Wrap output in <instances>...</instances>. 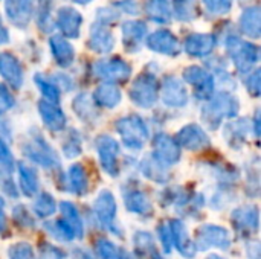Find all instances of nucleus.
Listing matches in <instances>:
<instances>
[{"label": "nucleus", "mask_w": 261, "mask_h": 259, "mask_svg": "<svg viewBox=\"0 0 261 259\" xmlns=\"http://www.w3.org/2000/svg\"><path fill=\"white\" fill-rule=\"evenodd\" d=\"M148 49L156 53H162L167 56H177L180 52V43L177 37L168 29H158L145 37Z\"/></svg>", "instance_id": "nucleus-16"}, {"label": "nucleus", "mask_w": 261, "mask_h": 259, "mask_svg": "<svg viewBox=\"0 0 261 259\" xmlns=\"http://www.w3.org/2000/svg\"><path fill=\"white\" fill-rule=\"evenodd\" d=\"M194 244L197 247V252H208L210 249L228 250L231 247V235L222 226L203 224L196 232Z\"/></svg>", "instance_id": "nucleus-7"}, {"label": "nucleus", "mask_w": 261, "mask_h": 259, "mask_svg": "<svg viewBox=\"0 0 261 259\" xmlns=\"http://www.w3.org/2000/svg\"><path fill=\"white\" fill-rule=\"evenodd\" d=\"M9 41V32H8V29L3 26V23L0 21V44H5V43H8Z\"/></svg>", "instance_id": "nucleus-57"}, {"label": "nucleus", "mask_w": 261, "mask_h": 259, "mask_svg": "<svg viewBox=\"0 0 261 259\" xmlns=\"http://www.w3.org/2000/svg\"><path fill=\"white\" fill-rule=\"evenodd\" d=\"M83 15L70 6H61L55 15V26L64 38H78L81 32Z\"/></svg>", "instance_id": "nucleus-18"}, {"label": "nucleus", "mask_w": 261, "mask_h": 259, "mask_svg": "<svg viewBox=\"0 0 261 259\" xmlns=\"http://www.w3.org/2000/svg\"><path fill=\"white\" fill-rule=\"evenodd\" d=\"M92 99L95 101V104H98L104 108H115L119 105V102L122 99V93L115 84L106 82V84H101L99 87H96Z\"/></svg>", "instance_id": "nucleus-32"}, {"label": "nucleus", "mask_w": 261, "mask_h": 259, "mask_svg": "<svg viewBox=\"0 0 261 259\" xmlns=\"http://www.w3.org/2000/svg\"><path fill=\"white\" fill-rule=\"evenodd\" d=\"M153 145V157L158 159L165 166H171L180 160V147L174 140V137L159 133L151 140Z\"/></svg>", "instance_id": "nucleus-14"}, {"label": "nucleus", "mask_w": 261, "mask_h": 259, "mask_svg": "<svg viewBox=\"0 0 261 259\" xmlns=\"http://www.w3.org/2000/svg\"><path fill=\"white\" fill-rule=\"evenodd\" d=\"M147 24L139 20H128L122 24V41L127 52H139L147 37Z\"/></svg>", "instance_id": "nucleus-21"}, {"label": "nucleus", "mask_w": 261, "mask_h": 259, "mask_svg": "<svg viewBox=\"0 0 261 259\" xmlns=\"http://www.w3.org/2000/svg\"><path fill=\"white\" fill-rule=\"evenodd\" d=\"M99 165L110 177L119 176V143L109 134H101L95 139Z\"/></svg>", "instance_id": "nucleus-8"}, {"label": "nucleus", "mask_w": 261, "mask_h": 259, "mask_svg": "<svg viewBox=\"0 0 261 259\" xmlns=\"http://www.w3.org/2000/svg\"><path fill=\"white\" fill-rule=\"evenodd\" d=\"M116 8H119L122 12H127L130 15H136L138 12V5L135 0H119L116 3Z\"/></svg>", "instance_id": "nucleus-52"}, {"label": "nucleus", "mask_w": 261, "mask_h": 259, "mask_svg": "<svg viewBox=\"0 0 261 259\" xmlns=\"http://www.w3.org/2000/svg\"><path fill=\"white\" fill-rule=\"evenodd\" d=\"M69 2H72V3H78V5H87V3H90L92 0H69Z\"/></svg>", "instance_id": "nucleus-59"}, {"label": "nucleus", "mask_w": 261, "mask_h": 259, "mask_svg": "<svg viewBox=\"0 0 261 259\" xmlns=\"http://www.w3.org/2000/svg\"><path fill=\"white\" fill-rule=\"evenodd\" d=\"M93 75L109 84H121L125 82L132 75V66L122 58H109L99 60L92 66Z\"/></svg>", "instance_id": "nucleus-6"}, {"label": "nucleus", "mask_w": 261, "mask_h": 259, "mask_svg": "<svg viewBox=\"0 0 261 259\" xmlns=\"http://www.w3.org/2000/svg\"><path fill=\"white\" fill-rule=\"evenodd\" d=\"M2 189H3V192H5L6 195H9V197H12V198H17V197H18V192H17V186L14 185L12 179H9V177L3 179V183H2Z\"/></svg>", "instance_id": "nucleus-53"}, {"label": "nucleus", "mask_w": 261, "mask_h": 259, "mask_svg": "<svg viewBox=\"0 0 261 259\" xmlns=\"http://www.w3.org/2000/svg\"><path fill=\"white\" fill-rule=\"evenodd\" d=\"M240 104L229 92H219L213 95L202 107V122L210 130H217L223 119H232L239 114Z\"/></svg>", "instance_id": "nucleus-1"}, {"label": "nucleus", "mask_w": 261, "mask_h": 259, "mask_svg": "<svg viewBox=\"0 0 261 259\" xmlns=\"http://www.w3.org/2000/svg\"><path fill=\"white\" fill-rule=\"evenodd\" d=\"M44 229L58 241H63V243H70L75 238V234L72 231V227L63 220V218H57V220H52V221H46L44 223Z\"/></svg>", "instance_id": "nucleus-36"}, {"label": "nucleus", "mask_w": 261, "mask_h": 259, "mask_svg": "<svg viewBox=\"0 0 261 259\" xmlns=\"http://www.w3.org/2000/svg\"><path fill=\"white\" fill-rule=\"evenodd\" d=\"M115 128L118 134L121 136L124 145L135 151L142 150L150 136L145 122L138 114H130V116L118 119L115 124Z\"/></svg>", "instance_id": "nucleus-4"}, {"label": "nucleus", "mask_w": 261, "mask_h": 259, "mask_svg": "<svg viewBox=\"0 0 261 259\" xmlns=\"http://www.w3.org/2000/svg\"><path fill=\"white\" fill-rule=\"evenodd\" d=\"M32 209H34V212H35V215H37L38 218H47V217H50V215L55 214L57 205H55L54 197H52L49 192H41V194L35 198Z\"/></svg>", "instance_id": "nucleus-40"}, {"label": "nucleus", "mask_w": 261, "mask_h": 259, "mask_svg": "<svg viewBox=\"0 0 261 259\" xmlns=\"http://www.w3.org/2000/svg\"><path fill=\"white\" fill-rule=\"evenodd\" d=\"M240 31L249 37V38H260L261 34V9L260 6H249L246 8L242 15H240V21H239Z\"/></svg>", "instance_id": "nucleus-28"}, {"label": "nucleus", "mask_w": 261, "mask_h": 259, "mask_svg": "<svg viewBox=\"0 0 261 259\" xmlns=\"http://www.w3.org/2000/svg\"><path fill=\"white\" fill-rule=\"evenodd\" d=\"M139 169L144 174V177H147L151 182L161 183V185H165L171 179V174L168 171V166H165L158 159H154L153 154H148V156H145L141 160Z\"/></svg>", "instance_id": "nucleus-27"}, {"label": "nucleus", "mask_w": 261, "mask_h": 259, "mask_svg": "<svg viewBox=\"0 0 261 259\" xmlns=\"http://www.w3.org/2000/svg\"><path fill=\"white\" fill-rule=\"evenodd\" d=\"M5 124H6V122L0 121V140L8 142V140L11 139V131H9V127L5 125Z\"/></svg>", "instance_id": "nucleus-56"}, {"label": "nucleus", "mask_w": 261, "mask_h": 259, "mask_svg": "<svg viewBox=\"0 0 261 259\" xmlns=\"http://www.w3.org/2000/svg\"><path fill=\"white\" fill-rule=\"evenodd\" d=\"M66 252L58 249L50 243H40L38 244V259H66Z\"/></svg>", "instance_id": "nucleus-45"}, {"label": "nucleus", "mask_w": 261, "mask_h": 259, "mask_svg": "<svg viewBox=\"0 0 261 259\" xmlns=\"http://www.w3.org/2000/svg\"><path fill=\"white\" fill-rule=\"evenodd\" d=\"M135 252L141 259H164L162 255L158 252V247L154 244V238L150 232L139 231L133 237Z\"/></svg>", "instance_id": "nucleus-31"}, {"label": "nucleus", "mask_w": 261, "mask_h": 259, "mask_svg": "<svg viewBox=\"0 0 261 259\" xmlns=\"http://www.w3.org/2000/svg\"><path fill=\"white\" fill-rule=\"evenodd\" d=\"M216 47V37L211 34H191L185 38L184 49L188 55L196 58H205L213 53Z\"/></svg>", "instance_id": "nucleus-24"}, {"label": "nucleus", "mask_w": 261, "mask_h": 259, "mask_svg": "<svg viewBox=\"0 0 261 259\" xmlns=\"http://www.w3.org/2000/svg\"><path fill=\"white\" fill-rule=\"evenodd\" d=\"M72 105H73V110H75L76 116L80 119H83L84 122H95L98 119V116H99V113H98V110L95 107V101L87 93H80L73 99Z\"/></svg>", "instance_id": "nucleus-34"}, {"label": "nucleus", "mask_w": 261, "mask_h": 259, "mask_svg": "<svg viewBox=\"0 0 261 259\" xmlns=\"http://www.w3.org/2000/svg\"><path fill=\"white\" fill-rule=\"evenodd\" d=\"M6 232V217H5V200L0 197V234Z\"/></svg>", "instance_id": "nucleus-55"}, {"label": "nucleus", "mask_w": 261, "mask_h": 259, "mask_svg": "<svg viewBox=\"0 0 261 259\" xmlns=\"http://www.w3.org/2000/svg\"><path fill=\"white\" fill-rule=\"evenodd\" d=\"M174 140L177 142V145L180 148H185L190 151H199V150H205V148L211 147V140H210L208 134L197 124H188V125L182 127L177 131Z\"/></svg>", "instance_id": "nucleus-12"}, {"label": "nucleus", "mask_w": 261, "mask_h": 259, "mask_svg": "<svg viewBox=\"0 0 261 259\" xmlns=\"http://www.w3.org/2000/svg\"><path fill=\"white\" fill-rule=\"evenodd\" d=\"M132 102L141 108H151L159 99V82L153 73L139 75L128 92Z\"/></svg>", "instance_id": "nucleus-5"}, {"label": "nucleus", "mask_w": 261, "mask_h": 259, "mask_svg": "<svg viewBox=\"0 0 261 259\" xmlns=\"http://www.w3.org/2000/svg\"><path fill=\"white\" fill-rule=\"evenodd\" d=\"M173 15L179 21H193L199 15V8L196 0H174L173 2Z\"/></svg>", "instance_id": "nucleus-37"}, {"label": "nucleus", "mask_w": 261, "mask_h": 259, "mask_svg": "<svg viewBox=\"0 0 261 259\" xmlns=\"http://www.w3.org/2000/svg\"><path fill=\"white\" fill-rule=\"evenodd\" d=\"M205 9L211 15H226L232 9L234 0H202Z\"/></svg>", "instance_id": "nucleus-43"}, {"label": "nucleus", "mask_w": 261, "mask_h": 259, "mask_svg": "<svg viewBox=\"0 0 261 259\" xmlns=\"http://www.w3.org/2000/svg\"><path fill=\"white\" fill-rule=\"evenodd\" d=\"M158 237H159V240H161L164 253H167V255L171 253V250H173V241H171V232H170L168 221L161 223V224L158 226Z\"/></svg>", "instance_id": "nucleus-46"}, {"label": "nucleus", "mask_w": 261, "mask_h": 259, "mask_svg": "<svg viewBox=\"0 0 261 259\" xmlns=\"http://www.w3.org/2000/svg\"><path fill=\"white\" fill-rule=\"evenodd\" d=\"M124 205L125 209L132 214H136L139 217H151L153 215V205L148 195L138 189V188H128L124 191Z\"/></svg>", "instance_id": "nucleus-22"}, {"label": "nucleus", "mask_w": 261, "mask_h": 259, "mask_svg": "<svg viewBox=\"0 0 261 259\" xmlns=\"http://www.w3.org/2000/svg\"><path fill=\"white\" fill-rule=\"evenodd\" d=\"M67 180H69V189L78 197H83L89 192V176L83 163H73L69 168Z\"/></svg>", "instance_id": "nucleus-33"}, {"label": "nucleus", "mask_w": 261, "mask_h": 259, "mask_svg": "<svg viewBox=\"0 0 261 259\" xmlns=\"http://www.w3.org/2000/svg\"><path fill=\"white\" fill-rule=\"evenodd\" d=\"M9 259H35V253L28 243H15L8 250Z\"/></svg>", "instance_id": "nucleus-44"}, {"label": "nucleus", "mask_w": 261, "mask_h": 259, "mask_svg": "<svg viewBox=\"0 0 261 259\" xmlns=\"http://www.w3.org/2000/svg\"><path fill=\"white\" fill-rule=\"evenodd\" d=\"M87 46L96 53H109L115 47V35L110 31V26L101 21H95L89 31Z\"/></svg>", "instance_id": "nucleus-19"}, {"label": "nucleus", "mask_w": 261, "mask_h": 259, "mask_svg": "<svg viewBox=\"0 0 261 259\" xmlns=\"http://www.w3.org/2000/svg\"><path fill=\"white\" fill-rule=\"evenodd\" d=\"M93 214L99 224L110 234L121 237V231L115 224L116 220V200L110 191H101L93 203Z\"/></svg>", "instance_id": "nucleus-9"}, {"label": "nucleus", "mask_w": 261, "mask_h": 259, "mask_svg": "<svg viewBox=\"0 0 261 259\" xmlns=\"http://www.w3.org/2000/svg\"><path fill=\"white\" fill-rule=\"evenodd\" d=\"M17 171H18V183H20L21 192L26 197H34L40 188L38 174H37L35 168H32L29 163L17 162Z\"/></svg>", "instance_id": "nucleus-29"}, {"label": "nucleus", "mask_w": 261, "mask_h": 259, "mask_svg": "<svg viewBox=\"0 0 261 259\" xmlns=\"http://www.w3.org/2000/svg\"><path fill=\"white\" fill-rule=\"evenodd\" d=\"M95 255L98 259H124L127 253L110 240L99 238L95 241Z\"/></svg>", "instance_id": "nucleus-38"}, {"label": "nucleus", "mask_w": 261, "mask_h": 259, "mask_svg": "<svg viewBox=\"0 0 261 259\" xmlns=\"http://www.w3.org/2000/svg\"><path fill=\"white\" fill-rule=\"evenodd\" d=\"M38 26L43 31H49L50 29V0H40Z\"/></svg>", "instance_id": "nucleus-47"}, {"label": "nucleus", "mask_w": 261, "mask_h": 259, "mask_svg": "<svg viewBox=\"0 0 261 259\" xmlns=\"http://www.w3.org/2000/svg\"><path fill=\"white\" fill-rule=\"evenodd\" d=\"M225 46L229 58L240 73H249L260 60V47L251 41L242 40L234 34L226 35Z\"/></svg>", "instance_id": "nucleus-2"}, {"label": "nucleus", "mask_w": 261, "mask_h": 259, "mask_svg": "<svg viewBox=\"0 0 261 259\" xmlns=\"http://www.w3.org/2000/svg\"><path fill=\"white\" fill-rule=\"evenodd\" d=\"M168 226H170V232H171L173 247H176L177 252L184 258H194L197 253V247L194 244V240L190 238L185 223L179 218H173V220H168Z\"/></svg>", "instance_id": "nucleus-17"}, {"label": "nucleus", "mask_w": 261, "mask_h": 259, "mask_svg": "<svg viewBox=\"0 0 261 259\" xmlns=\"http://www.w3.org/2000/svg\"><path fill=\"white\" fill-rule=\"evenodd\" d=\"M32 131H34V134H29V139L24 143H21L23 154L31 162H34V163L46 168V169L58 168L60 160H58L57 153L50 148L47 140L35 128Z\"/></svg>", "instance_id": "nucleus-3"}, {"label": "nucleus", "mask_w": 261, "mask_h": 259, "mask_svg": "<svg viewBox=\"0 0 261 259\" xmlns=\"http://www.w3.org/2000/svg\"><path fill=\"white\" fill-rule=\"evenodd\" d=\"M260 241H258V240H251V238H249V241H248V244H246V255H248V258L260 259Z\"/></svg>", "instance_id": "nucleus-51"}, {"label": "nucleus", "mask_w": 261, "mask_h": 259, "mask_svg": "<svg viewBox=\"0 0 261 259\" xmlns=\"http://www.w3.org/2000/svg\"><path fill=\"white\" fill-rule=\"evenodd\" d=\"M119 18V14L115 11V8H101L96 11V21L110 24Z\"/></svg>", "instance_id": "nucleus-50"}, {"label": "nucleus", "mask_w": 261, "mask_h": 259, "mask_svg": "<svg viewBox=\"0 0 261 259\" xmlns=\"http://www.w3.org/2000/svg\"><path fill=\"white\" fill-rule=\"evenodd\" d=\"M254 133H255V137H260V110H257L255 118H254Z\"/></svg>", "instance_id": "nucleus-58"}, {"label": "nucleus", "mask_w": 261, "mask_h": 259, "mask_svg": "<svg viewBox=\"0 0 261 259\" xmlns=\"http://www.w3.org/2000/svg\"><path fill=\"white\" fill-rule=\"evenodd\" d=\"M206 259H225V258H222L220 255H216V253H213V255H210V256H208Z\"/></svg>", "instance_id": "nucleus-60"}, {"label": "nucleus", "mask_w": 261, "mask_h": 259, "mask_svg": "<svg viewBox=\"0 0 261 259\" xmlns=\"http://www.w3.org/2000/svg\"><path fill=\"white\" fill-rule=\"evenodd\" d=\"M38 113H40V118L43 119L44 125L50 131L58 133V131H63L66 128L67 118L63 113V110L58 107V104L41 99L38 102Z\"/></svg>", "instance_id": "nucleus-23"}, {"label": "nucleus", "mask_w": 261, "mask_h": 259, "mask_svg": "<svg viewBox=\"0 0 261 259\" xmlns=\"http://www.w3.org/2000/svg\"><path fill=\"white\" fill-rule=\"evenodd\" d=\"M14 104H15V99L12 93L9 92V89L5 84H0V114H3L11 107H14Z\"/></svg>", "instance_id": "nucleus-49"}, {"label": "nucleus", "mask_w": 261, "mask_h": 259, "mask_svg": "<svg viewBox=\"0 0 261 259\" xmlns=\"http://www.w3.org/2000/svg\"><path fill=\"white\" fill-rule=\"evenodd\" d=\"M34 81H35L38 90L41 92V95L44 96L46 101H50V102H55V104L60 102V98H61L60 87L55 84L54 79H49V78H46L44 75L37 73V75L34 76Z\"/></svg>", "instance_id": "nucleus-39"}, {"label": "nucleus", "mask_w": 261, "mask_h": 259, "mask_svg": "<svg viewBox=\"0 0 261 259\" xmlns=\"http://www.w3.org/2000/svg\"><path fill=\"white\" fill-rule=\"evenodd\" d=\"M60 211H61V215H63L61 218L72 227V231L75 234V238L81 240L84 237V224H83V220L80 217L78 209L70 202H61L60 203Z\"/></svg>", "instance_id": "nucleus-35"}, {"label": "nucleus", "mask_w": 261, "mask_h": 259, "mask_svg": "<svg viewBox=\"0 0 261 259\" xmlns=\"http://www.w3.org/2000/svg\"><path fill=\"white\" fill-rule=\"evenodd\" d=\"M50 52L60 67H69L75 61V49L63 35H52L49 40Z\"/></svg>", "instance_id": "nucleus-25"}, {"label": "nucleus", "mask_w": 261, "mask_h": 259, "mask_svg": "<svg viewBox=\"0 0 261 259\" xmlns=\"http://www.w3.org/2000/svg\"><path fill=\"white\" fill-rule=\"evenodd\" d=\"M249 127H251V122L246 118H242V119H237L234 122L225 124L223 137L228 142V145L231 148H234V150H239L248 139Z\"/></svg>", "instance_id": "nucleus-26"}, {"label": "nucleus", "mask_w": 261, "mask_h": 259, "mask_svg": "<svg viewBox=\"0 0 261 259\" xmlns=\"http://www.w3.org/2000/svg\"><path fill=\"white\" fill-rule=\"evenodd\" d=\"M0 75L9 87L15 90L21 89L23 79H24L23 67L18 58L12 55L11 52L0 53Z\"/></svg>", "instance_id": "nucleus-20"}, {"label": "nucleus", "mask_w": 261, "mask_h": 259, "mask_svg": "<svg viewBox=\"0 0 261 259\" xmlns=\"http://www.w3.org/2000/svg\"><path fill=\"white\" fill-rule=\"evenodd\" d=\"M12 218H14L15 224L20 226L21 229H34L35 227V220L32 218V215L29 214L26 206H23V205H17L12 209Z\"/></svg>", "instance_id": "nucleus-42"}, {"label": "nucleus", "mask_w": 261, "mask_h": 259, "mask_svg": "<svg viewBox=\"0 0 261 259\" xmlns=\"http://www.w3.org/2000/svg\"><path fill=\"white\" fill-rule=\"evenodd\" d=\"M144 12L151 21L159 24H168L173 18V11L168 0H145Z\"/></svg>", "instance_id": "nucleus-30"}, {"label": "nucleus", "mask_w": 261, "mask_h": 259, "mask_svg": "<svg viewBox=\"0 0 261 259\" xmlns=\"http://www.w3.org/2000/svg\"><path fill=\"white\" fill-rule=\"evenodd\" d=\"M184 79L194 87V95L199 101H208L214 95V75L200 66H190L184 70Z\"/></svg>", "instance_id": "nucleus-10"}, {"label": "nucleus", "mask_w": 261, "mask_h": 259, "mask_svg": "<svg viewBox=\"0 0 261 259\" xmlns=\"http://www.w3.org/2000/svg\"><path fill=\"white\" fill-rule=\"evenodd\" d=\"M81 151H83L81 150V137L76 130H70L69 136L63 142V153L66 157L73 159V157H78L81 154Z\"/></svg>", "instance_id": "nucleus-41"}, {"label": "nucleus", "mask_w": 261, "mask_h": 259, "mask_svg": "<svg viewBox=\"0 0 261 259\" xmlns=\"http://www.w3.org/2000/svg\"><path fill=\"white\" fill-rule=\"evenodd\" d=\"M124 259H132V258H130V256H128V255H125V258H124Z\"/></svg>", "instance_id": "nucleus-61"}, {"label": "nucleus", "mask_w": 261, "mask_h": 259, "mask_svg": "<svg viewBox=\"0 0 261 259\" xmlns=\"http://www.w3.org/2000/svg\"><path fill=\"white\" fill-rule=\"evenodd\" d=\"M3 9L6 18L14 26L24 29L29 26L35 14V0H5Z\"/></svg>", "instance_id": "nucleus-13"}, {"label": "nucleus", "mask_w": 261, "mask_h": 259, "mask_svg": "<svg viewBox=\"0 0 261 259\" xmlns=\"http://www.w3.org/2000/svg\"><path fill=\"white\" fill-rule=\"evenodd\" d=\"M261 70L257 69L254 70L252 73H249V78L246 81V89H248V93L252 95L254 98H258L261 93V82H260Z\"/></svg>", "instance_id": "nucleus-48"}, {"label": "nucleus", "mask_w": 261, "mask_h": 259, "mask_svg": "<svg viewBox=\"0 0 261 259\" xmlns=\"http://www.w3.org/2000/svg\"><path fill=\"white\" fill-rule=\"evenodd\" d=\"M231 221L240 237L251 238V235L258 232V208L254 205L240 206L232 211Z\"/></svg>", "instance_id": "nucleus-11"}, {"label": "nucleus", "mask_w": 261, "mask_h": 259, "mask_svg": "<svg viewBox=\"0 0 261 259\" xmlns=\"http://www.w3.org/2000/svg\"><path fill=\"white\" fill-rule=\"evenodd\" d=\"M54 81H55V84H57L58 87H64L67 92L72 90V87H73L72 79H70L69 76H66V75H63V73H57V76H55Z\"/></svg>", "instance_id": "nucleus-54"}, {"label": "nucleus", "mask_w": 261, "mask_h": 259, "mask_svg": "<svg viewBox=\"0 0 261 259\" xmlns=\"http://www.w3.org/2000/svg\"><path fill=\"white\" fill-rule=\"evenodd\" d=\"M161 96H162V102L171 108H182L188 104L187 87L179 78L173 75H167L164 78L161 87Z\"/></svg>", "instance_id": "nucleus-15"}]
</instances>
